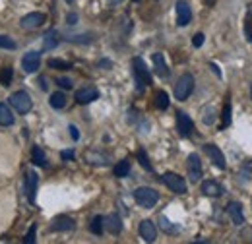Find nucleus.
<instances>
[{
  "label": "nucleus",
  "instance_id": "nucleus-1",
  "mask_svg": "<svg viewBox=\"0 0 252 244\" xmlns=\"http://www.w3.org/2000/svg\"><path fill=\"white\" fill-rule=\"evenodd\" d=\"M134 200L140 208H146V210H152L156 204L159 202V194L154 188H148V186H142V188H136L134 192Z\"/></svg>",
  "mask_w": 252,
  "mask_h": 244
},
{
  "label": "nucleus",
  "instance_id": "nucleus-2",
  "mask_svg": "<svg viewBox=\"0 0 252 244\" xmlns=\"http://www.w3.org/2000/svg\"><path fill=\"white\" fill-rule=\"evenodd\" d=\"M132 68H134V78H136V84H138V92H142L146 86H152V74H150L148 66L144 64L142 59H134Z\"/></svg>",
  "mask_w": 252,
  "mask_h": 244
},
{
  "label": "nucleus",
  "instance_id": "nucleus-3",
  "mask_svg": "<svg viewBox=\"0 0 252 244\" xmlns=\"http://www.w3.org/2000/svg\"><path fill=\"white\" fill-rule=\"evenodd\" d=\"M192 90H194V76L192 74H183L179 78V82L175 84V97L179 101H187Z\"/></svg>",
  "mask_w": 252,
  "mask_h": 244
},
{
  "label": "nucleus",
  "instance_id": "nucleus-4",
  "mask_svg": "<svg viewBox=\"0 0 252 244\" xmlns=\"http://www.w3.org/2000/svg\"><path fill=\"white\" fill-rule=\"evenodd\" d=\"M8 101H10V105H12L18 113H22V115H26V113L32 111V97L24 92V90H22V92L12 93Z\"/></svg>",
  "mask_w": 252,
  "mask_h": 244
},
{
  "label": "nucleus",
  "instance_id": "nucleus-5",
  "mask_svg": "<svg viewBox=\"0 0 252 244\" xmlns=\"http://www.w3.org/2000/svg\"><path fill=\"white\" fill-rule=\"evenodd\" d=\"M161 181H163V184H165L167 188H171L173 192H177V194H187V183H185L183 177H179V175H175V173H165V175L161 177Z\"/></svg>",
  "mask_w": 252,
  "mask_h": 244
},
{
  "label": "nucleus",
  "instance_id": "nucleus-6",
  "mask_svg": "<svg viewBox=\"0 0 252 244\" xmlns=\"http://www.w3.org/2000/svg\"><path fill=\"white\" fill-rule=\"evenodd\" d=\"M45 20H47V16H45V14H41V12H32V14L24 16V18L20 20V28H22V30H26V31L37 30L39 26H43V24H45Z\"/></svg>",
  "mask_w": 252,
  "mask_h": 244
},
{
  "label": "nucleus",
  "instance_id": "nucleus-7",
  "mask_svg": "<svg viewBox=\"0 0 252 244\" xmlns=\"http://www.w3.org/2000/svg\"><path fill=\"white\" fill-rule=\"evenodd\" d=\"M187 171H189L190 183H198L202 179V163H200V157L196 153H190L189 155V159H187Z\"/></svg>",
  "mask_w": 252,
  "mask_h": 244
},
{
  "label": "nucleus",
  "instance_id": "nucleus-8",
  "mask_svg": "<svg viewBox=\"0 0 252 244\" xmlns=\"http://www.w3.org/2000/svg\"><path fill=\"white\" fill-rule=\"evenodd\" d=\"M177 130H179V134L183 138H189L190 134H192V130H194V122H192V119L185 111L177 113Z\"/></svg>",
  "mask_w": 252,
  "mask_h": 244
},
{
  "label": "nucleus",
  "instance_id": "nucleus-9",
  "mask_svg": "<svg viewBox=\"0 0 252 244\" xmlns=\"http://www.w3.org/2000/svg\"><path fill=\"white\" fill-rule=\"evenodd\" d=\"M39 64H41V53L39 51H30L28 55H24L22 59V66H24V72L33 74L39 70Z\"/></svg>",
  "mask_w": 252,
  "mask_h": 244
},
{
  "label": "nucleus",
  "instance_id": "nucleus-10",
  "mask_svg": "<svg viewBox=\"0 0 252 244\" xmlns=\"http://www.w3.org/2000/svg\"><path fill=\"white\" fill-rule=\"evenodd\" d=\"M190 20H192V10H190L189 2L179 0L177 2V26L185 28L190 24Z\"/></svg>",
  "mask_w": 252,
  "mask_h": 244
},
{
  "label": "nucleus",
  "instance_id": "nucleus-11",
  "mask_svg": "<svg viewBox=\"0 0 252 244\" xmlns=\"http://www.w3.org/2000/svg\"><path fill=\"white\" fill-rule=\"evenodd\" d=\"M204 150L208 153V157L212 159V163L218 167V169H225L227 167V161H225V155L221 153V150L218 146H214V144H208V146H204Z\"/></svg>",
  "mask_w": 252,
  "mask_h": 244
},
{
  "label": "nucleus",
  "instance_id": "nucleus-12",
  "mask_svg": "<svg viewBox=\"0 0 252 244\" xmlns=\"http://www.w3.org/2000/svg\"><path fill=\"white\" fill-rule=\"evenodd\" d=\"M140 235H142V239H144L146 243H154L156 237H158V229H156L154 221L144 219V221L140 223Z\"/></svg>",
  "mask_w": 252,
  "mask_h": 244
},
{
  "label": "nucleus",
  "instance_id": "nucleus-13",
  "mask_svg": "<svg viewBox=\"0 0 252 244\" xmlns=\"http://www.w3.org/2000/svg\"><path fill=\"white\" fill-rule=\"evenodd\" d=\"M97 97H99V92H97V88H92V86L82 88V90L76 92V101H78L80 105H88V103L95 101Z\"/></svg>",
  "mask_w": 252,
  "mask_h": 244
},
{
  "label": "nucleus",
  "instance_id": "nucleus-14",
  "mask_svg": "<svg viewBox=\"0 0 252 244\" xmlns=\"http://www.w3.org/2000/svg\"><path fill=\"white\" fill-rule=\"evenodd\" d=\"M74 227H76L74 219H70V217H66V215H61V217H57V219L53 221L51 231H57V233H66V231H72Z\"/></svg>",
  "mask_w": 252,
  "mask_h": 244
},
{
  "label": "nucleus",
  "instance_id": "nucleus-15",
  "mask_svg": "<svg viewBox=\"0 0 252 244\" xmlns=\"http://www.w3.org/2000/svg\"><path fill=\"white\" fill-rule=\"evenodd\" d=\"M227 214L231 217V221L235 225H243L245 223V215H243V206L239 202H229L227 204Z\"/></svg>",
  "mask_w": 252,
  "mask_h": 244
},
{
  "label": "nucleus",
  "instance_id": "nucleus-16",
  "mask_svg": "<svg viewBox=\"0 0 252 244\" xmlns=\"http://www.w3.org/2000/svg\"><path fill=\"white\" fill-rule=\"evenodd\" d=\"M103 223H105V227H107V231L111 235H119L123 231V221H121V217L117 214H111L107 215V217H103Z\"/></svg>",
  "mask_w": 252,
  "mask_h": 244
},
{
  "label": "nucleus",
  "instance_id": "nucleus-17",
  "mask_svg": "<svg viewBox=\"0 0 252 244\" xmlns=\"http://www.w3.org/2000/svg\"><path fill=\"white\" fill-rule=\"evenodd\" d=\"M202 192L206 194V196H212V198H218L223 194V186L220 183H216V181H206V183H202Z\"/></svg>",
  "mask_w": 252,
  "mask_h": 244
},
{
  "label": "nucleus",
  "instance_id": "nucleus-18",
  "mask_svg": "<svg viewBox=\"0 0 252 244\" xmlns=\"http://www.w3.org/2000/svg\"><path fill=\"white\" fill-rule=\"evenodd\" d=\"M152 61H154V70H156V74L161 76V78H167V76H169V68H167V64H165L163 55H161V53H156V55L152 57Z\"/></svg>",
  "mask_w": 252,
  "mask_h": 244
},
{
  "label": "nucleus",
  "instance_id": "nucleus-19",
  "mask_svg": "<svg viewBox=\"0 0 252 244\" xmlns=\"http://www.w3.org/2000/svg\"><path fill=\"white\" fill-rule=\"evenodd\" d=\"M59 43H61V37H59V33L55 30L45 33V37H43V49H45V51H53Z\"/></svg>",
  "mask_w": 252,
  "mask_h": 244
},
{
  "label": "nucleus",
  "instance_id": "nucleus-20",
  "mask_svg": "<svg viewBox=\"0 0 252 244\" xmlns=\"http://www.w3.org/2000/svg\"><path fill=\"white\" fill-rule=\"evenodd\" d=\"M37 173L35 171H28V177H26V186H28V196H30V202H35V192H37Z\"/></svg>",
  "mask_w": 252,
  "mask_h": 244
},
{
  "label": "nucleus",
  "instance_id": "nucleus-21",
  "mask_svg": "<svg viewBox=\"0 0 252 244\" xmlns=\"http://www.w3.org/2000/svg\"><path fill=\"white\" fill-rule=\"evenodd\" d=\"M14 124V115L8 109L6 103H0V126H12Z\"/></svg>",
  "mask_w": 252,
  "mask_h": 244
},
{
  "label": "nucleus",
  "instance_id": "nucleus-22",
  "mask_svg": "<svg viewBox=\"0 0 252 244\" xmlns=\"http://www.w3.org/2000/svg\"><path fill=\"white\" fill-rule=\"evenodd\" d=\"M231 124V101L227 99L225 105H223V111H221V130H225L227 126Z\"/></svg>",
  "mask_w": 252,
  "mask_h": 244
},
{
  "label": "nucleus",
  "instance_id": "nucleus-23",
  "mask_svg": "<svg viewBox=\"0 0 252 244\" xmlns=\"http://www.w3.org/2000/svg\"><path fill=\"white\" fill-rule=\"evenodd\" d=\"M128 173H130V161H128V159L119 161V163H117V167H115V177L125 179V177H128Z\"/></svg>",
  "mask_w": 252,
  "mask_h": 244
},
{
  "label": "nucleus",
  "instance_id": "nucleus-24",
  "mask_svg": "<svg viewBox=\"0 0 252 244\" xmlns=\"http://www.w3.org/2000/svg\"><path fill=\"white\" fill-rule=\"evenodd\" d=\"M32 157H33V163L35 165H39V167H47V157H45V153H43V150L41 148H33L32 150Z\"/></svg>",
  "mask_w": 252,
  "mask_h": 244
},
{
  "label": "nucleus",
  "instance_id": "nucleus-25",
  "mask_svg": "<svg viewBox=\"0 0 252 244\" xmlns=\"http://www.w3.org/2000/svg\"><path fill=\"white\" fill-rule=\"evenodd\" d=\"M49 103H51V107L53 109H63L64 105H66V95L64 93H53L51 95V99H49Z\"/></svg>",
  "mask_w": 252,
  "mask_h": 244
},
{
  "label": "nucleus",
  "instance_id": "nucleus-26",
  "mask_svg": "<svg viewBox=\"0 0 252 244\" xmlns=\"http://www.w3.org/2000/svg\"><path fill=\"white\" fill-rule=\"evenodd\" d=\"M103 229H105L103 217H101V215H95L94 219H92V223H90V231H92L94 235H101V233H103Z\"/></svg>",
  "mask_w": 252,
  "mask_h": 244
},
{
  "label": "nucleus",
  "instance_id": "nucleus-27",
  "mask_svg": "<svg viewBox=\"0 0 252 244\" xmlns=\"http://www.w3.org/2000/svg\"><path fill=\"white\" fill-rule=\"evenodd\" d=\"M156 107H158L159 111H165L169 107V95L165 92H158V95H156Z\"/></svg>",
  "mask_w": 252,
  "mask_h": 244
},
{
  "label": "nucleus",
  "instance_id": "nucleus-28",
  "mask_svg": "<svg viewBox=\"0 0 252 244\" xmlns=\"http://www.w3.org/2000/svg\"><path fill=\"white\" fill-rule=\"evenodd\" d=\"M12 76H14V72H12V68H2L0 70V84L2 86H10V82H12Z\"/></svg>",
  "mask_w": 252,
  "mask_h": 244
},
{
  "label": "nucleus",
  "instance_id": "nucleus-29",
  "mask_svg": "<svg viewBox=\"0 0 252 244\" xmlns=\"http://www.w3.org/2000/svg\"><path fill=\"white\" fill-rule=\"evenodd\" d=\"M49 66H51V68H57V70H70V68H72L70 62L61 61V59H51V61H49Z\"/></svg>",
  "mask_w": 252,
  "mask_h": 244
},
{
  "label": "nucleus",
  "instance_id": "nucleus-30",
  "mask_svg": "<svg viewBox=\"0 0 252 244\" xmlns=\"http://www.w3.org/2000/svg\"><path fill=\"white\" fill-rule=\"evenodd\" d=\"M159 221H161V229H163L165 233H179V227L171 225V221H169L167 217H163V215H161V219H159Z\"/></svg>",
  "mask_w": 252,
  "mask_h": 244
},
{
  "label": "nucleus",
  "instance_id": "nucleus-31",
  "mask_svg": "<svg viewBox=\"0 0 252 244\" xmlns=\"http://www.w3.org/2000/svg\"><path fill=\"white\" fill-rule=\"evenodd\" d=\"M138 161H140V165L146 169V171H152V163H150V159H148V155L144 150H138Z\"/></svg>",
  "mask_w": 252,
  "mask_h": 244
},
{
  "label": "nucleus",
  "instance_id": "nucleus-32",
  "mask_svg": "<svg viewBox=\"0 0 252 244\" xmlns=\"http://www.w3.org/2000/svg\"><path fill=\"white\" fill-rule=\"evenodd\" d=\"M0 47H2V49H10V51H14V49H16V43H14L10 37L0 35Z\"/></svg>",
  "mask_w": 252,
  "mask_h": 244
},
{
  "label": "nucleus",
  "instance_id": "nucleus-33",
  "mask_svg": "<svg viewBox=\"0 0 252 244\" xmlns=\"http://www.w3.org/2000/svg\"><path fill=\"white\" fill-rule=\"evenodd\" d=\"M245 37L249 43H252V16H247L245 20Z\"/></svg>",
  "mask_w": 252,
  "mask_h": 244
},
{
  "label": "nucleus",
  "instance_id": "nucleus-34",
  "mask_svg": "<svg viewBox=\"0 0 252 244\" xmlns=\"http://www.w3.org/2000/svg\"><path fill=\"white\" fill-rule=\"evenodd\" d=\"M192 45L198 49V47H202L204 45V33H196L194 37H192Z\"/></svg>",
  "mask_w": 252,
  "mask_h": 244
},
{
  "label": "nucleus",
  "instance_id": "nucleus-35",
  "mask_svg": "<svg viewBox=\"0 0 252 244\" xmlns=\"http://www.w3.org/2000/svg\"><path fill=\"white\" fill-rule=\"evenodd\" d=\"M94 37H90V35H78V37H70V41H74V43H90Z\"/></svg>",
  "mask_w": 252,
  "mask_h": 244
},
{
  "label": "nucleus",
  "instance_id": "nucleus-36",
  "mask_svg": "<svg viewBox=\"0 0 252 244\" xmlns=\"http://www.w3.org/2000/svg\"><path fill=\"white\" fill-rule=\"evenodd\" d=\"M35 229H37L35 225H32V227H30V231H28V237H26V244H33V243H35Z\"/></svg>",
  "mask_w": 252,
  "mask_h": 244
},
{
  "label": "nucleus",
  "instance_id": "nucleus-37",
  "mask_svg": "<svg viewBox=\"0 0 252 244\" xmlns=\"http://www.w3.org/2000/svg\"><path fill=\"white\" fill-rule=\"evenodd\" d=\"M57 82H59V86H61V88H64V90H70V88H72V82H70L68 78H59Z\"/></svg>",
  "mask_w": 252,
  "mask_h": 244
},
{
  "label": "nucleus",
  "instance_id": "nucleus-38",
  "mask_svg": "<svg viewBox=\"0 0 252 244\" xmlns=\"http://www.w3.org/2000/svg\"><path fill=\"white\" fill-rule=\"evenodd\" d=\"M66 22H68L70 26H74V24H78V16H76V14H68V16H66Z\"/></svg>",
  "mask_w": 252,
  "mask_h": 244
},
{
  "label": "nucleus",
  "instance_id": "nucleus-39",
  "mask_svg": "<svg viewBox=\"0 0 252 244\" xmlns=\"http://www.w3.org/2000/svg\"><path fill=\"white\" fill-rule=\"evenodd\" d=\"M68 130H70V134H72V138H74V140H80V132H78V128H76L74 124H72Z\"/></svg>",
  "mask_w": 252,
  "mask_h": 244
},
{
  "label": "nucleus",
  "instance_id": "nucleus-40",
  "mask_svg": "<svg viewBox=\"0 0 252 244\" xmlns=\"http://www.w3.org/2000/svg\"><path fill=\"white\" fill-rule=\"evenodd\" d=\"M61 157H63V159H74V152H72V150H66V152L61 153Z\"/></svg>",
  "mask_w": 252,
  "mask_h": 244
},
{
  "label": "nucleus",
  "instance_id": "nucleus-41",
  "mask_svg": "<svg viewBox=\"0 0 252 244\" xmlns=\"http://www.w3.org/2000/svg\"><path fill=\"white\" fill-rule=\"evenodd\" d=\"M210 66H212V70H214V72H216L218 76H221V72H220V68H218V64H210Z\"/></svg>",
  "mask_w": 252,
  "mask_h": 244
},
{
  "label": "nucleus",
  "instance_id": "nucleus-42",
  "mask_svg": "<svg viewBox=\"0 0 252 244\" xmlns=\"http://www.w3.org/2000/svg\"><path fill=\"white\" fill-rule=\"evenodd\" d=\"M41 90H47V80L45 78H41Z\"/></svg>",
  "mask_w": 252,
  "mask_h": 244
},
{
  "label": "nucleus",
  "instance_id": "nucleus-43",
  "mask_svg": "<svg viewBox=\"0 0 252 244\" xmlns=\"http://www.w3.org/2000/svg\"><path fill=\"white\" fill-rule=\"evenodd\" d=\"M111 4H121V2H125V0H109Z\"/></svg>",
  "mask_w": 252,
  "mask_h": 244
},
{
  "label": "nucleus",
  "instance_id": "nucleus-44",
  "mask_svg": "<svg viewBox=\"0 0 252 244\" xmlns=\"http://www.w3.org/2000/svg\"><path fill=\"white\" fill-rule=\"evenodd\" d=\"M206 2H208L210 6H214V4H216V0H206Z\"/></svg>",
  "mask_w": 252,
  "mask_h": 244
},
{
  "label": "nucleus",
  "instance_id": "nucleus-45",
  "mask_svg": "<svg viewBox=\"0 0 252 244\" xmlns=\"http://www.w3.org/2000/svg\"><path fill=\"white\" fill-rule=\"evenodd\" d=\"M66 2H74V0H66Z\"/></svg>",
  "mask_w": 252,
  "mask_h": 244
},
{
  "label": "nucleus",
  "instance_id": "nucleus-46",
  "mask_svg": "<svg viewBox=\"0 0 252 244\" xmlns=\"http://www.w3.org/2000/svg\"><path fill=\"white\" fill-rule=\"evenodd\" d=\"M251 95H252V86H251Z\"/></svg>",
  "mask_w": 252,
  "mask_h": 244
},
{
  "label": "nucleus",
  "instance_id": "nucleus-47",
  "mask_svg": "<svg viewBox=\"0 0 252 244\" xmlns=\"http://www.w3.org/2000/svg\"><path fill=\"white\" fill-rule=\"evenodd\" d=\"M136 2H138V0H136Z\"/></svg>",
  "mask_w": 252,
  "mask_h": 244
}]
</instances>
